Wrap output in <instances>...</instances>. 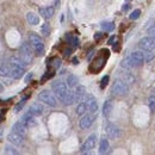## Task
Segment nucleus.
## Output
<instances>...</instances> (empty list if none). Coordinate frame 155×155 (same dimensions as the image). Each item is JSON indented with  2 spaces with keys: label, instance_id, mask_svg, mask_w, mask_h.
<instances>
[{
  "label": "nucleus",
  "instance_id": "37",
  "mask_svg": "<svg viewBox=\"0 0 155 155\" xmlns=\"http://www.w3.org/2000/svg\"><path fill=\"white\" fill-rule=\"evenodd\" d=\"M5 84H6V85H11L12 82H11V80H10V79H5Z\"/></svg>",
  "mask_w": 155,
  "mask_h": 155
},
{
  "label": "nucleus",
  "instance_id": "20",
  "mask_svg": "<svg viewBox=\"0 0 155 155\" xmlns=\"http://www.w3.org/2000/svg\"><path fill=\"white\" fill-rule=\"evenodd\" d=\"M66 84H67L68 88H74V87H77L78 84H79V79H78L77 75L71 74V75H68V77H67Z\"/></svg>",
  "mask_w": 155,
  "mask_h": 155
},
{
  "label": "nucleus",
  "instance_id": "26",
  "mask_svg": "<svg viewBox=\"0 0 155 155\" xmlns=\"http://www.w3.org/2000/svg\"><path fill=\"white\" fill-rule=\"evenodd\" d=\"M7 75H10V66L2 63V64L0 66V77L6 78Z\"/></svg>",
  "mask_w": 155,
  "mask_h": 155
},
{
  "label": "nucleus",
  "instance_id": "18",
  "mask_svg": "<svg viewBox=\"0 0 155 155\" xmlns=\"http://www.w3.org/2000/svg\"><path fill=\"white\" fill-rule=\"evenodd\" d=\"M109 150H110V142H109L107 138L104 137L99 142V149H98V152H99V154H106V153H109Z\"/></svg>",
  "mask_w": 155,
  "mask_h": 155
},
{
  "label": "nucleus",
  "instance_id": "35",
  "mask_svg": "<svg viewBox=\"0 0 155 155\" xmlns=\"http://www.w3.org/2000/svg\"><path fill=\"white\" fill-rule=\"evenodd\" d=\"M34 78V74L32 73H29L28 75H26V78H25V82H30V80Z\"/></svg>",
  "mask_w": 155,
  "mask_h": 155
},
{
  "label": "nucleus",
  "instance_id": "16",
  "mask_svg": "<svg viewBox=\"0 0 155 155\" xmlns=\"http://www.w3.org/2000/svg\"><path fill=\"white\" fill-rule=\"evenodd\" d=\"M21 120L24 122V124H25L28 128H32V127H35V125L37 124V120H36L35 116H34V115H31L29 111L23 116Z\"/></svg>",
  "mask_w": 155,
  "mask_h": 155
},
{
  "label": "nucleus",
  "instance_id": "19",
  "mask_svg": "<svg viewBox=\"0 0 155 155\" xmlns=\"http://www.w3.org/2000/svg\"><path fill=\"white\" fill-rule=\"evenodd\" d=\"M112 110H114V103H112V100H106L104 103V105H103V116L109 118V116L112 112Z\"/></svg>",
  "mask_w": 155,
  "mask_h": 155
},
{
  "label": "nucleus",
  "instance_id": "7",
  "mask_svg": "<svg viewBox=\"0 0 155 155\" xmlns=\"http://www.w3.org/2000/svg\"><path fill=\"white\" fill-rule=\"evenodd\" d=\"M25 73V67L20 66L18 63H13L11 62L10 64V75L12 77V79H20Z\"/></svg>",
  "mask_w": 155,
  "mask_h": 155
},
{
  "label": "nucleus",
  "instance_id": "2",
  "mask_svg": "<svg viewBox=\"0 0 155 155\" xmlns=\"http://www.w3.org/2000/svg\"><path fill=\"white\" fill-rule=\"evenodd\" d=\"M51 88H53V91H54V94H55L56 98H58V100H61V101L66 98L67 93L69 92L67 84L63 82V81H60V80H56V81H54V82L51 84Z\"/></svg>",
  "mask_w": 155,
  "mask_h": 155
},
{
  "label": "nucleus",
  "instance_id": "8",
  "mask_svg": "<svg viewBox=\"0 0 155 155\" xmlns=\"http://www.w3.org/2000/svg\"><path fill=\"white\" fill-rule=\"evenodd\" d=\"M105 131H106V135L109 136V138H111V140H116L122 134L120 129L114 123H107L105 127Z\"/></svg>",
  "mask_w": 155,
  "mask_h": 155
},
{
  "label": "nucleus",
  "instance_id": "31",
  "mask_svg": "<svg viewBox=\"0 0 155 155\" xmlns=\"http://www.w3.org/2000/svg\"><path fill=\"white\" fill-rule=\"evenodd\" d=\"M41 31H42V35L49 36V35H50V26H49L48 24H43L42 28H41Z\"/></svg>",
  "mask_w": 155,
  "mask_h": 155
},
{
  "label": "nucleus",
  "instance_id": "5",
  "mask_svg": "<svg viewBox=\"0 0 155 155\" xmlns=\"http://www.w3.org/2000/svg\"><path fill=\"white\" fill-rule=\"evenodd\" d=\"M29 41H30V44L32 45L34 48V51L37 54V55H42L44 53V44L42 42V39L38 35L36 34H30V37H29Z\"/></svg>",
  "mask_w": 155,
  "mask_h": 155
},
{
  "label": "nucleus",
  "instance_id": "22",
  "mask_svg": "<svg viewBox=\"0 0 155 155\" xmlns=\"http://www.w3.org/2000/svg\"><path fill=\"white\" fill-rule=\"evenodd\" d=\"M88 111V107H87V104L85 103V101H80L79 104H78L77 106V110H75V112H77L78 116H82V115H85L86 112Z\"/></svg>",
  "mask_w": 155,
  "mask_h": 155
},
{
  "label": "nucleus",
  "instance_id": "30",
  "mask_svg": "<svg viewBox=\"0 0 155 155\" xmlns=\"http://www.w3.org/2000/svg\"><path fill=\"white\" fill-rule=\"evenodd\" d=\"M148 107L150 112H155V96H149L148 98Z\"/></svg>",
  "mask_w": 155,
  "mask_h": 155
},
{
  "label": "nucleus",
  "instance_id": "1",
  "mask_svg": "<svg viewBox=\"0 0 155 155\" xmlns=\"http://www.w3.org/2000/svg\"><path fill=\"white\" fill-rule=\"evenodd\" d=\"M130 91V87H129V84L125 82L123 79H116L115 82L112 84V88H111V92L114 96L116 97H124L129 93Z\"/></svg>",
  "mask_w": 155,
  "mask_h": 155
},
{
  "label": "nucleus",
  "instance_id": "36",
  "mask_svg": "<svg viewBox=\"0 0 155 155\" xmlns=\"http://www.w3.org/2000/svg\"><path fill=\"white\" fill-rule=\"evenodd\" d=\"M60 62H61V61H60L58 58H56V60L54 61V67H55V68H58V67H60Z\"/></svg>",
  "mask_w": 155,
  "mask_h": 155
},
{
  "label": "nucleus",
  "instance_id": "23",
  "mask_svg": "<svg viewBox=\"0 0 155 155\" xmlns=\"http://www.w3.org/2000/svg\"><path fill=\"white\" fill-rule=\"evenodd\" d=\"M120 79H123V80H124L125 82H128L129 85L135 82V77H134L131 73H129V72H123V74L120 73Z\"/></svg>",
  "mask_w": 155,
  "mask_h": 155
},
{
  "label": "nucleus",
  "instance_id": "12",
  "mask_svg": "<svg viewBox=\"0 0 155 155\" xmlns=\"http://www.w3.org/2000/svg\"><path fill=\"white\" fill-rule=\"evenodd\" d=\"M23 137H24V136L19 135V134H17V133H15V131H11V133L7 135V140H8V142L12 143L13 146H21L23 142H24V138H23Z\"/></svg>",
  "mask_w": 155,
  "mask_h": 155
},
{
  "label": "nucleus",
  "instance_id": "33",
  "mask_svg": "<svg viewBox=\"0 0 155 155\" xmlns=\"http://www.w3.org/2000/svg\"><path fill=\"white\" fill-rule=\"evenodd\" d=\"M140 16H141V10H134V11L130 13L129 18H130L131 20H136L140 18Z\"/></svg>",
  "mask_w": 155,
  "mask_h": 155
},
{
  "label": "nucleus",
  "instance_id": "39",
  "mask_svg": "<svg viewBox=\"0 0 155 155\" xmlns=\"http://www.w3.org/2000/svg\"><path fill=\"white\" fill-rule=\"evenodd\" d=\"M96 39H100L101 38V34H96V37H94Z\"/></svg>",
  "mask_w": 155,
  "mask_h": 155
},
{
  "label": "nucleus",
  "instance_id": "34",
  "mask_svg": "<svg viewBox=\"0 0 155 155\" xmlns=\"http://www.w3.org/2000/svg\"><path fill=\"white\" fill-rule=\"evenodd\" d=\"M109 80H110V77H109V75H105V77L101 79L100 87H101V88H105V87H106V85L109 84Z\"/></svg>",
  "mask_w": 155,
  "mask_h": 155
},
{
  "label": "nucleus",
  "instance_id": "21",
  "mask_svg": "<svg viewBox=\"0 0 155 155\" xmlns=\"http://www.w3.org/2000/svg\"><path fill=\"white\" fill-rule=\"evenodd\" d=\"M26 20L30 25H38L39 24V16H37L34 12H28L26 15Z\"/></svg>",
  "mask_w": 155,
  "mask_h": 155
},
{
  "label": "nucleus",
  "instance_id": "11",
  "mask_svg": "<svg viewBox=\"0 0 155 155\" xmlns=\"http://www.w3.org/2000/svg\"><path fill=\"white\" fill-rule=\"evenodd\" d=\"M94 122V116L93 114H90V115H82L81 119L79 120V127L80 129L85 130V129H88Z\"/></svg>",
  "mask_w": 155,
  "mask_h": 155
},
{
  "label": "nucleus",
  "instance_id": "9",
  "mask_svg": "<svg viewBox=\"0 0 155 155\" xmlns=\"http://www.w3.org/2000/svg\"><path fill=\"white\" fill-rule=\"evenodd\" d=\"M82 101H85L87 104V107H88V111L91 114H96L98 111V103L96 100V98L93 97L92 94H85V97L82 99Z\"/></svg>",
  "mask_w": 155,
  "mask_h": 155
},
{
  "label": "nucleus",
  "instance_id": "17",
  "mask_svg": "<svg viewBox=\"0 0 155 155\" xmlns=\"http://www.w3.org/2000/svg\"><path fill=\"white\" fill-rule=\"evenodd\" d=\"M29 112H30L31 115H34L35 117L42 116L43 112H44V107H43V105L39 104V103H34V104L30 106Z\"/></svg>",
  "mask_w": 155,
  "mask_h": 155
},
{
  "label": "nucleus",
  "instance_id": "15",
  "mask_svg": "<svg viewBox=\"0 0 155 155\" xmlns=\"http://www.w3.org/2000/svg\"><path fill=\"white\" fill-rule=\"evenodd\" d=\"M54 13H55V8L53 6H45V7H41L39 8V15L47 20L53 18Z\"/></svg>",
  "mask_w": 155,
  "mask_h": 155
},
{
  "label": "nucleus",
  "instance_id": "40",
  "mask_svg": "<svg viewBox=\"0 0 155 155\" xmlns=\"http://www.w3.org/2000/svg\"><path fill=\"white\" fill-rule=\"evenodd\" d=\"M2 90H4V85H2V84H1V82H0V92H1V91H2Z\"/></svg>",
  "mask_w": 155,
  "mask_h": 155
},
{
  "label": "nucleus",
  "instance_id": "32",
  "mask_svg": "<svg viewBox=\"0 0 155 155\" xmlns=\"http://www.w3.org/2000/svg\"><path fill=\"white\" fill-rule=\"evenodd\" d=\"M26 99H28V98H24V99H21L19 103L16 105V107H15V111H16V112H19L20 110L24 107V105L26 104Z\"/></svg>",
  "mask_w": 155,
  "mask_h": 155
},
{
  "label": "nucleus",
  "instance_id": "4",
  "mask_svg": "<svg viewBox=\"0 0 155 155\" xmlns=\"http://www.w3.org/2000/svg\"><path fill=\"white\" fill-rule=\"evenodd\" d=\"M32 50H34V48L30 43H23L20 47V58L25 62L26 66H29L34 60Z\"/></svg>",
  "mask_w": 155,
  "mask_h": 155
},
{
  "label": "nucleus",
  "instance_id": "27",
  "mask_svg": "<svg viewBox=\"0 0 155 155\" xmlns=\"http://www.w3.org/2000/svg\"><path fill=\"white\" fill-rule=\"evenodd\" d=\"M101 29L104 30V31H112L114 29H115V24L112 23V21H105V23H103L101 24Z\"/></svg>",
  "mask_w": 155,
  "mask_h": 155
},
{
  "label": "nucleus",
  "instance_id": "6",
  "mask_svg": "<svg viewBox=\"0 0 155 155\" xmlns=\"http://www.w3.org/2000/svg\"><path fill=\"white\" fill-rule=\"evenodd\" d=\"M96 144H97V135L96 134H92V135H90L86 138V141L81 146L80 152L81 153H88V152H91L96 147Z\"/></svg>",
  "mask_w": 155,
  "mask_h": 155
},
{
  "label": "nucleus",
  "instance_id": "28",
  "mask_svg": "<svg viewBox=\"0 0 155 155\" xmlns=\"http://www.w3.org/2000/svg\"><path fill=\"white\" fill-rule=\"evenodd\" d=\"M147 34L155 41V20H152V25H148Z\"/></svg>",
  "mask_w": 155,
  "mask_h": 155
},
{
  "label": "nucleus",
  "instance_id": "38",
  "mask_svg": "<svg viewBox=\"0 0 155 155\" xmlns=\"http://www.w3.org/2000/svg\"><path fill=\"white\" fill-rule=\"evenodd\" d=\"M114 41H115V36H112L111 38L109 39V44H112V42H114Z\"/></svg>",
  "mask_w": 155,
  "mask_h": 155
},
{
  "label": "nucleus",
  "instance_id": "13",
  "mask_svg": "<svg viewBox=\"0 0 155 155\" xmlns=\"http://www.w3.org/2000/svg\"><path fill=\"white\" fill-rule=\"evenodd\" d=\"M28 129H29V128L24 124L23 120H18V122H16V123L12 125V131H15V133H17V134H19V135H21V136L26 135Z\"/></svg>",
  "mask_w": 155,
  "mask_h": 155
},
{
  "label": "nucleus",
  "instance_id": "3",
  "mask_svg": "<svg viewBox=\"0 0 155 155\" xmlns=\"http://www.w3.org/2000/svg\"><path fill=\"white\" fill-rule=\"evenodd\" d=\"M38 100L42 101L43 104L48 105V106H51V107H55L58 105V98L54 93H51L50 91L48 90H43L42 92L38 93Z\"/></svg>",
  "mask_w": 155,
  "mask_h": 155
},
{
  "label": "nucleus",
  "instance_id": "14",
  "mask_svg": "<svg viewBox=\"0 0 155 155\" xmlns=\"http://www.w3.org/2000/svg\"><path fill=\"white\" fill-rule=\"evenodd\" d=\"M86 94V88L82 85H78L74 90V103H80Z\"/></svg>",
  "mask_w": 155,
  "mask_h": 155
},
{
  "label": "nucleus",
  "instance_id": "10",
  "mask_svg": "<svg viewBox=\"0 0 155 155\" xmlns=\"http://www.w3.org/2000/svg\"><path fill=\"white\" fill-rule=\"evenodd\" d=\"M138 45L142 50H154L155 49V41L150 36H146L140 39Z\"/></svg>",
  "mask_w": 155,
  "mask_h": 155
},
{
  "label": "nucleus",
  "instance_id": "29",
  "mask_svg": "<svg viewBox=\"0 0 155 155\" xmlns=\"http://www.w3.org/2000/svg\"><path fill=\"white\" fill-rule=\"evenodd\" d=\"M6 154H15V155H17L18 154V150L13 147V144L12 146H10V144H6L5 146V150H4Z\"/></svg>",
  "mask_w": 155,
  "mask_h": 155
},
{
  "label": "nucleus",
  "instance_id": "24",
  "mask_svg": "<svg viewBox=\"0 0 155 155\" xmlns=\"http://www.w3.org/2000/svg\"><path fill=\"white\" fill-rule=\"evenodd\" d=\"M62 103L64 105H72V104H74V91H69L67 93L66 98L62 100Z\"/></svg>",
  "mask_w": 155,
  "mask_h": 155
},
{
  "label": "nucleus",
  "instance_id": "25",
  "mask_svg": "<svg viewBox=\"0 0 155 155\" xmlns=\"http://www.w3.org/2000/svg\"><path fill=\"white\" fill-rule=\"evenodd\" d=\"M143 54H144V62L147 63H150L155 58L154 50H143Z\"/></svg>",
  "mask_w": 155,
  "mask_h": 155
}]
</instances>
